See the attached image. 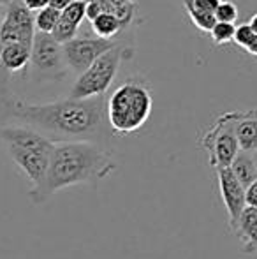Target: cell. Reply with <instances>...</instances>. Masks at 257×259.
Instances as JSON below:
<instances>
[{"label": "cell", "instance_id": "cell-8", "mask_svg": "<svg viewBox=\"0 0 257 259\" xmlns=\"http://www.w3.org/2000/svg\"><path fill=\"white\" fill-rule=\"evenodd\" d=\"M118 45V41H106L99 37H76L62 46L64 62L71 71L83 74L100 55L110 52Z\"/></svg>", "mask_w": 257, "mask_h": 259}, {"label": "cell", "instance_id": "cell-16", "mask_svg": "<svg viewBox=\"0 0 257 259\" xmlns=\"http://www.w3.org/2000/svg\"><path fill=\"white\" fill-rule=\"evenodd\" d=\"M102 6L104 13H111L122 21L124 27L132 23L136 14V4L134 0H95Z\"/></svg>", "mask_w": 257, "mask_h": 259}, {"label": "cell", "instance_id": "cell-22", "mask_svg": "<svg viewBox=\"0 0 257 259\" xmlns=\"http://www.w3.org/2000/svg\"><path fill=\"white\" fill-rule=\"evenodd\" d=\"M240 16V11H238V6L231 0H222L220 6L217 7L215 11V20L219 23H231L234 25Z\"/></svg>", "mask_w": 257, "mask_h": 259}, {"label": "cell", "instance_id": "cell-15", "mask_svg": "<svg viewBox=\"0 0 257 259\" xmlns=\"http://www.w3.org/2000/svg\"><path fill=\"white\" fill-rule=\"evenodd\" d=\"M90 23H92L93 34L99 39H106V41H115V37L125 28L124 25H122V21L111 13L99 14V16L90 21Z\"/></svg>", "mask_w": 257, "mask_h": 259}, {"label": "cell", "instance_id": "cell-17", "mask_svg": "<svg viewBox=\"0 0 257 259\" xmlns=\"http://www.w3.org/2000/svg\"><path fill=\"white\" fill-rule=\"evenodd\" d=\"M60 16H62V13L57 9H53V7H44V9L37 11V13L34 14V25H35V32H39V34H48L52 35V32L55 30L57 23L60 21Z\"/></svg>", "mask_w": 257, "mask_h": 259}, {"label": "cell", "instance_id": "cell-24", "mask_svg": "<svg viewBox=\"0 0 257 259\" xmlns=\"http://www.w3.org/2000/svg\"><path fill=\"white\" fill-rule=\"evenodd\" d=\"M243 252L245 254H254L257 252V226L248 233V236L243 242Z\"/></svg>", "mask_w": 257, "mask_h": 259}, {"label": "cell", "instance_id": "cell-14", "mask_svg": "<svg viewBox=\"0 0 257 259\" xmlns=\"http://www.w3.org/2000/svg\"><path fill=\"white\" fill-rule=\"evenodd\" d=\"M229 167L243 189H247L248 185L254 184L257 180V167H255V160H254V152L240 150L238 155L234 157V160L231 162Z\"/></svg>", "mask_w": 257, "mask_h": 259}, {"label": "cell", "instance_id": "cell-26", "mask_svg": "<svg viewBox=\"0 0 257 259\" xmlns=\"http://www.w3.org/2000/svg\"><path fill=\"white\" fill-rule=\"evenodd\" d=\"M102 13H104V9L99 2H95V0H86V18H88L90 21L95 20V18Z\"/></svg>", "mask_w": 257, "mask_h": 259}, {"label": "cell", "instance_id": "cell-19", "mask_svg": "<svg viewBox=\"0 0 257 259\" xmlns=\"http://www.w3.org/2000/svg\"><path fill=\"white\" fill-rule=\"evenodd\" d=\"M234 32H236V25H231V23H219L217 21L213 25V28L208 32L210 39L215 46H222L227 45L234 39Z\"/></svg>", "mask_w": 257, "mask_h": 259}, {"label": "cell", "instance_id": "cell-5", "mask_svg": "<svg viewBox=\"0 0 257 259\" xmlns=\"http://www.w3.org/2000/svg\"><path fill=\"white\" fill-rule=\"evenodd\" d=\"M132 55L134 48L122 45H117L110 52L100 55L83 74H79L69 97L71 99H93V97L106 96L113 79L117 78L122 62L132 58Z\"/></svg>", "mask_w": 257, "mask_h": 259}, {"label": "cell", "instance_id": "cell-27", "mask_svg": "<svg viewBox=\"0 0 257 259\" xmlns=\"http://www.w3.org/2000/svg\"><path fill=\"white\" fill-rule=\"evenodd\" d=\"M23 2V6L27 7L28 11H32V13H37V11L44 9V7H48L49 0H21Z\"/></svg>", "mask_w": 257, "mask_h": 259}, {"label": "cell", "instance_id": "cell-31", "mask_svg": "<svg viewBox=\"0 0 257 259\" xmlns=\"http://www.w3.org/2000/svg\"><path fill=\"white\" fill-rule=\"evenodd\" d=\"M13 2H14V0H0V6H2V7H9Z\"/></svg>", "mask_w": 257, "mask_h": 259}, {"label": "cell", "instance_id": "cell-13", "mask_svg": "<svg viewBox=\"0 0 257 259\" xmlns=\"http://www.w3.org/2000/svg\"><path fill=\"white\" fill-rule=\"evenodd\" d=\"M30 46L25 45H2L0 48V67L9 72L23 71L30 64Z\"/></svg>", "mask_w": 257, "mask_h": 259}, {"label": "cell", "instance_id": "cell-1", "mask_svg": "<svg viewBox=\"0 0 257 259\" xmlns=\"http://www.w3.org/2000/svg\"><path fill=\"white\" fill-rule=\"evenodd\" d=\"M106 96L93 99H62L55 103L34 104L4 97L2 113L6 118L37 131L53 143L92 141L106 134Z\"/></svg>", "mask_w": 257, "mask_h": 259}, {"label": "cell", "instance_id": "cell-9", "mask_svg": "<svg viewBox=\"0 0 257 259\" xmlns=\"http://www.w3.org/2000/svg\"><path fill=\"white\" fill-rule=\"evenodd\" d=\"M30 64L42 76H48V78L60 76L65 65L62 45H59L52 35L35 32L30 50Z\"/></svg>", "mask_w": 257, "mask_h": 259}, {"label": "cell", "instance_id": "cell-10", "mask_svg": "<svg viewBox=\"0 0 257 259\" xmlns=\"http://www.w3.org/2000/svg\"><path fill=\"white\" fill-rule=\"evenodd\" d=\"M217 180H219V189L222 201L227 210V228L231 233H234L236 224L240 221V215L245 210V189L236 180L231 167H222L217 169Z\"/></svg>", "mask_w": 257, "mask_h": 259}, {"label": "cell", "instance_id": "cell-6", "mask_svg": "<svg viewBox=\"0 0 257 259\" xmlns=\"http://www.w3.org/2000/svg\"><path fill=\"white\" fill-rule=\"evenodd\" d=\"M240 111H227L217 116L213 125L204 133L201 138V147L208 152L210 166L215 169H222V167H229L234 157L240 152L236 140V120Z\"/></svg>", "mask_w": 257, "mask_h": 259}, {"label": "cell", "instance_id": "cell-25", "mask_svg": "<svg viewBox=\"0 0 257 259\" xmlns=\"http://www.w3.org/2000/svg\"><path fill=\"white\" fill-rule=\"evenodd\" d=\"M245 205L257 208V180L245 189Z\"/></svg>", "mask_w": 257, "mask_h": 259}, {"label": "cell", "instance_id": "cell-23", "mask_svg": "<svg viewBox=\"0 0 257 259\" xmlns=\"http://www.w3.org/2000/svg\"><path fill=\"white\" fill-rule=\"evenodd\" d=\"M254 32H252V28L248 27V23H243V25H240V27H236V32H234V39L233 41L236 42L238 46H241V48H247L248 46V42L254 39Z\"/></svg>", "mask_w": 257, "mask_h": 259}, {"label": "cell", "instance_id": "cell-20", "mask_svg": "<svg viewBox=\"0 0 257 259\" xmlns=\"http://www.w3.org/2000/svg\"><path fill=\"white\" fill-rule=\"evenodd\" d=\"M78 30L79 27H76V25L69 23L67 20H64L62 16H60V21L57 23L55 30L52 32V37L55 39L59 45H67L69 41H72V39L78 37Z\"/></svg>", "mask_w": 257, "mask_h": 259}, {"label": "cell", "instance_id": "cell-3", "mask_svg": "<svg viewBox=\"0 0 257 259\" xmlns=\"http://www.w3.org/2000/svg\"><path fill=\"white\" fill-rule=\"evenodd\" d=\"M0 140L6 145L7 154L13 159V162L28 178L32 189L39 187L48 173L55 143L39 134L37 131L25 125H16V123L4 125L0 129Z\"/></svg>", "mask_w": 257, "mask_h": 259}, {"label": "cell", "instance_id": "cell-4", "mask_svg": "<svg viewBox=\"0 0 257 259\" xmlns=\"http://www.w3.org/2000/svg\"><path fill=\"white\" fill-rule=\"evenodd\" d=\"M151 108L150 89L144 83L129 79L118 85L106 101L108 127L117 136H129L148 122Z\"/></svg>", "mask_w": 257, "mask_h": 259}, {"label": "cell", "instance_id": "cell-29", "mask_svg": "<svg viewBox=\"0 0 257 259\" xmlns=\"http://www.w3.org/2000/svg\"><path fill=\"white\" fill-rule=\"evenodd\" d=\"M245 52L254 55V57H257V35H254V39H252L250 42H248V46L245 48Z\"/></svg>", "mask_w": 257, "mask_h": 259}, {"label": "cell", "instance_id": "cell-28", "mask_svg": "<svg viewBox=\"0 0 257 259\" xmlns=\"http://www.w3.org/2000/svg\"><path fill=\"white\" fill-rule=\"evenodd\" d=\"M71 2H72V0H49V4H48V6H49V7H53V9H57V11H60V13H62V11H64L65 7H67Z\"/></svg>", "mask_w": 257, "mask_h": 259}, {"label": "cell", "instance_id": "cell-21", "mask_svg": "<svg viewBox=\"0 0 257 259\" xmlns=\"http://www.w3.org/2000/svg\"><path fill=\"white\" fill-rule=\"evenodd\" d=\"M62 18L67 20L69 23L79 27L81 21L86 18V0H72L62 11Z\"/></svg>", "mask_w": 257, "mask_h": 259}, {"label": "cell", "instance_id": "cell-33", "mask_svg": "<svg viewBox=\"0 0 257 259\" xmlns=\"http://www.w3.org/2000/svg\"><path fill=\"white\" fill-rule=\"evenodd\" d=\"M0 48H2V45H0Z\"/></svg>", "mask_w": 257, "mask_h": 259}, {"label": "cell", "instance_id": "cell-2", "mask_svg": "<svg viewBox=\"0 0 257 259\" xmlns=\"http://www.w3.org/2000/svg\"><path fill=\"white\" fill-rule=\"evenodd\" d=\"M117 169L113 155L92 141L55 143L48 173L39 187L28 191L34 205H42L55 192L78 184L99 185Z\"/></svg>", "mask_w": 257, "mask_h": 259}, {"label": "cell", "instance_id": "cell-11", "mask_svg": "<svg viewBox=\"0 0 257 259\" xmlns=\"http://www.w3.org/2000/svg\"><path fill=\"white\" fill-rule=\"evenodd\" d=\"M190 21L202 32H210L217 23L215 11L222 0H182Z\"/></svg>", "mask_w": 257, "mask_h": 259}, {"label": "cell", "instance_id": "cell-18", "mask_svg": "<svg viewBox=\"0 0 257 259\" xmlns=\"http://www.w3.org/2000/svg\"><path fill=\"white\" fill-rule=\"evenodd\" d=\"M255 226H257V208L245 206V210H243V213L240 215V221H238L236 229H234L233 235H236V238L243 243L245 238L248 236V233H250Z\"/></svg>", "mask_w": 257, "mask_h": 259}, {"label": "cell", "instance_id": "cell-32", "mask_svg": "<svg viewBox=\"0 0 257 259\" xmlns=\"http://www.w3.org/2000/svg\"><path fill=\"white\" fill-rule=\"evenodd\" d=\"M254 160H255V167H257V150L254 152Z\"/></svg>", "mask_w": 257, "mask_h": 259}, {"label": "cell", "instance_id": "cell-30", "mask_svg": "<svg viewBox=\"0 0 257 259\" xmlns=\"http://www.w3.org/2000/svg\"><path fill=\"white\" fill-rule=\"evenodd\" d=\"M248 27H250L252 32L257 35V14H254V16L250 18V21H248Z\"/></svg>", "mask_w": 257, "mask_h": 259}, {"label": "cell", "instance_id": "cell-7", "mask_svg": "<svg viewBox=\"0 0 257 259\" xmlns=\"http://www.w3.org/2000/svg\"><path fill=\"white\" fill-rule=\"evenodd\" d=\"M34 37V13L21 0H14L0 18V45H25L32 48Z\"/></svg>", "mask_w": 257, "mask_h": 259}, {"label": "cell", "instance_id": "cell-12", "mask_svg": "<svg viewBox=\"0 0 257 259\" xmlns=\"http://www.w3.org/2000/svg\"><path fill=\"white\" fill-rule=\"evenodd\" d=\"M234 133H236L240 150L243 152L257 150V109L240 111Z\"/></svg>", "mask_w": 257, "mask_h": 259}]
</instances>
